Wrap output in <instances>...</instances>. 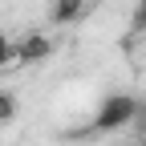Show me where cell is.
I'll return each mask as SVG.
<instances>
[{"label": "cell", "instance_id": "1", "mask_svg": "<svg viewBox=\"0 0 146 146\" xmlns=\"http://www.w3.org/2000/svg\"><path fill=\"white\" fill-rule=\"evenodd\" d=\"M134 106H138V98H130V94H110V98H102V106L94 110V122L85 126V134H114V130H126L130 118H134Z\"/></svg>", "mask_w": 146, "mask_h": 146}, {"label": "cell", "instance_id": "2", "mask_svg": "<svg viewBox=\"0 0 146 146\" xmlns=\"http://www.w3.org/2000/svg\"><path fill=\"white\" fill-rule=\"evenodd\" d=\"M12 45H16V65H41L53 53V41L45 33H25L21 41H12Z\"/></svg>", "mask_w": 146, "mask_h": 146}, {"label": "cell", "instance_id": "3", "mask_svg": "<svg viewBox=\"0 0 146 146\" xmlns=\"http://www.w3.org/2000/svg\"><path fill=\"white\" fill-rule=\"evenodd\" d=\"M85 12H89V0H49V21L57 25V29L77 25Z\"/></svg>", "mask_w": 146, "mask_h": 146}, {"label": "cell", "instance_id": "4", "mask_svg": "<svg viewBox=\"0 0 146 146\" xmlns=\"http://www.w3.org/2000/svg\"><path fill=\"white\" fill-rule=\"evenodd\" d=\"M16 114H21V102H16V94H12V89H0V130H4V126H12Z\"/></svg>", "mask_w": 146, "mask_h": 146}, {"label": "cell", "instance_id": "5", "mask_svg": "<svg viewBox=\"0 0 146 146\" xmlns=\"http://www.w3.org/2000/svg\"><path fill=\"white\" fill-rule=\"evenodd\" d=\"M16 65V45H12V36L0 33V69H12Z\"/></svg>", "mask_w": 146, "mask_h": 146}, {"label": "cell", "instance_id": "6", "mask_svg": "<svg viewBox=\"0 0 146 146\" xmlns=\"http://www.w3.org/2000/svg\"><path fill=\"white\" fill-rule=\"evenodd\" d=\"M130 126H134V138H138V142H146V102H138V106H134Z\"/></svg>", "mask_w": 146, "mask_h": 146}, {"label": "cell", "instance_id": "7", "mask_svg": "<svg viewBox=\"0 0 146 146\" xmlns=\"http://www.w3.org/2000/svg\"><path fill=\"white\" fill-rule=\"evenodd\" d=\"M126 146H146V142H138V138H134V142H126Z\"/></svg>", "mask_w": 146, "mask_h": 146}, {"label": "cell", "instance_id": "8", "mask_svg": "<svg viewBox=\"0 0 146 146\" xmlns=\"http://www.w3.org/2000/svg\"><path fill=\"white\" fill-rule=\"evenodd\" d=\"M142 8H146V0H142Z\"/></svg>", "mask_w": 146, "mask_h": 146}]
</instances>
